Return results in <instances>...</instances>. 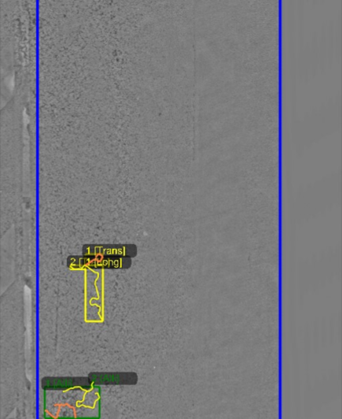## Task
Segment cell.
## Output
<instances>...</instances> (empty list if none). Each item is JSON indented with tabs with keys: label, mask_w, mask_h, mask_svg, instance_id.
I'll return each mask as SVG.
<instances>
[{
	"label": "cell",
	"mask_w": 342,
	"mask_h": 419,
	"mask_svg": "<svg viewBox=\"0 0 342 419\" xmlns=\"http://www.w3.org/2000/svg\"><path fill=\"white\" fill-rule=\"evenodd\" d=\"M127 374H91L90 379H92V382H96V383H127L125 382V378L124 376Z\"/></svg>",
	"instance_id": "obj_1"
}]
</instances>
